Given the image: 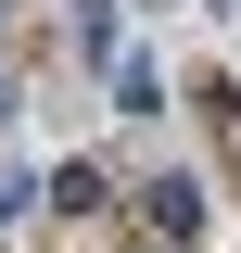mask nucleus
<instances>
[{
    "label": "nucleus",
    "mask_w": 241,
    "mask_h": 253,
    "mask_svg": "<svg viewBox=\"0 0 241 253\" xmlns=\"http://www.w3.org/2000/svg\"><path fill=\"white\" fill-rule=\"evenodd\" d=\"M140 203H152V228H165V241H190V228H203V190H190V177H152Z\"/></svg>",
    "instance_id": "1"
}]
</instances>
